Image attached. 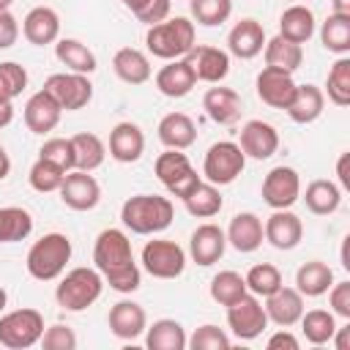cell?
Returning a JSON list of instances; mask_svg holds the SVG:
<instances>
[{"mask_svg":"<svg viewBox=\"0 0 350 350\" xmlns=\"http://www.w3.org/2000/svg\"><path fill=\"white\" fill-rule=\"evenodd\" d=\"M93 262H96V271L104 276V282L115 293H134L142 282L139 265L131 252V241L118 227H107L96 235Z\"/></svg>","mask_w":350,"mask_h":350,"instance_id":"6da1fadb","label":"cell"},{"mask_svg":"<svg viewBox=\"0 0 350 350\" xmlns=\"http://www.w3.org/2000/svg\"><path fill=\"white\" fill-rule=\"evenodd\" d=\"M175 219V208L170 197L161 194H134L120 205V221L126 230L137 235L164 232Z\"/></svg>","mask_w":350,"mask_h":350,"instance_id":"7a4b0ae2","label":"cell"},{"mask_svg":"<svg viewBox=\"0 0 350 350\" xmlns=\"http://www.w3.org/2000/svg\"><path fill=\"white\" fill-rule=\"evenodd\" d=\"M71 238L63 235V232H46L41 235L30 252H27V260H25V268L33 279L38 282H52V279H60L68 260H71Z\"/></svg>","mask_w":350,"mask_h":350,"instance_id":"3957f363","label":"cell"},{"mask_svg":"<svg viewBox=\"0 0 350 350\" xmlns=\"http://www.w3.org/2000/svg\"><path fill=\"white\" fill-rule=\"evenodd\" d=\"M101 290H104V276L96 268L79 265L71 268L66 276H60L55 287V301L66 312H85L101 298Z\"/></svg>","mask_w":350,"mask_h":350,"instance_id":"277c9868","label":"cell"},{"mask_svg":"<svg viewBox=\"0 0 350 350\" xmlns=\"http://www.w3.org/2000/svg\"><path fill=\"white\" fill-rule=\"evenodd\" d=\"M145 46L153 57L161 60L186 57L194 46V22H189L186 16H172L159 25H150L145 33Z\"/></svg>","mask_w":350,"mask_h":350,"instance_id":"5b68a950","label":"cell"},{"mask_svg":"<svg viewBox=\"0 0 350 350\" xmlns=\"http://www.w3.org/2000/svg\"><path fill=\"white\" fill-rule=\"evenodd\" d=\"M44 317L38 309H14L0 317V345L8 350H27L41 342Z\"/></svg>","mask_w":350,"mask_h":350,"instance_id":"8992f818","label":"cell"},{"mask_svg":"<svg viewBox=\"0 0 350 350\" xmlns=\"http://www.w3.org/2000/svg\"><path fill=\"white\" fill-rule=\"evenodd\" d=\"M246 167V156L232 139L213 142L202 159V178L213 186H227L232 183Z\"/></svg>","mask_w":350,"mask_h":350,"instance_id":"52a82bcc","label":"cell"},{"mask_svg":"<svg viewBox=\"0 0 350 350\" xmlns=\"http://www.w3.org/2000/svg\"><path fill=\"white\" fill-rule=\"evenodd\" d=\"M142 268L153 279H178L186 271V252L175 241L153 238L142 246Z\"/></svg>","mask_w":350,"mask_h":350,"instance_id":"ba28073f","label":"cell"},{"mask_svg":"<svg viewBox=\"0 0 350 350\" xmlns=\"http://www.w3.org/2000/svg\"><path fill=\"white\" fill-rule=\"evenodd\" d=\"M227 325H230L232 336L241 339V342L257 339L268 328V314H265L262 301L252 293L241 295L235 304L227 306Z\"/></svg>","mask_w":350,"mask_h":350,"instance_id":"9c48e42d","label":"cell"},{"mask_svg":"<svg viewBox=\"0 0 350 350\" xmlns=\"http://www.w3.org/2000/svg\"><path fill=\"white\" fill-rule=\"evenodd\" d=\"M44 90L60 104V109L74 112L90 104L93 98V82L88 79V74H74V71H60L46 77Z\"/></svg>","mask_w":350,"mask_h":350,"instance_id":"30bf717a","label":"cell"},{"mask_svg":"<svg viewBox=\"0 0 350 350\" xmlns=\"http://www.w3.org/2000/svg\"><path fill=\"white\" fill-rule=\"evenodd\" d=\"M301 200V175L293 167H273L265 178H262V202L273 211L282 208H293Z\"/></svg>","mask_w":350,"mask_h":350,"instance_id":"8fae6325","label":"cell"},{"mask_svg":"<svg viewBox=\"0 0 350 350\" xmlns=\"http://www.w3.org/2000/svg\"><path fill=\"white\" fill-rule=\"evenodd\" d=\"M57 191H60L63 205L71 208V211H93L98 205V200H101L98 180L90 172H85V170L66 172V178H63V183H60Z\"/></svg>","mask_w":350,"mask_h":350,"instance_id":"7c38bea8","label":"cell"},{"mask_svg":"<svg viewBox=\"0 0 350 350\" xmlns=\"http://www.w3.org/2000/svg\"><path fill=\"white\" fill-rule=\"evenodd\" d=\"M186 63L191 66L197 82H208V85H219L227 74H230V52L219 49V46H208V44H194L186 55Z\"/></svg>","mask_w":350,"mask_h":350,"instance_id":"4fadbf2b","label":"cell"},{"mask_svg":"<svg viewBox=\"0 0 350 350\" xmlns=\"http://www.w3.org/2000/svg\"><path fill=\"white\" fill-rule=\"evenodd\" d=\"M262 235L265 241L279 249V252H290L301 243L304 238V221L290 211V208H282V211H273L265 221H262Z\"/></svg>","mask_w":350,"mask_h":350,"instance_id":"5bb4252c","label":"cell"},{"mask_svg":"<svg viewBox=\"0 0 350 350\" xmlns=\"http://www.w3.org/2000/svg\"><path fill=\"white\" fill-rule=\"evenodd\" d=\"M257 96L262 104H268L271 109H287V104L293 101L295 96V79L290 71H282V68H271L265 66L260 74H257Z\"/></svg>","mask_w":350,"mask_h":350,"instance_id":"9a60e30c","label":"cell"},{"mask_svg":"<svg viewBox=\"0 0 350 350\" xmlns=\"http://www.w3.org/2000/svg\"><path fill=\"white\" fill-rule=\"evenodd\" d=\"M224 249H227V235H224V230H221L219 224H213V221L200 224V227L191 232V238H189V254H191V260H194L197 265H202V268L219 262V260L224 257Z\"/></svg>","mask_w":350,"mask_h":350,"instance_id":"2e32d148","label":"cell"},{"mask_svg":"<svg viewBox=\"0 0 350 350\" xmlns=\"http://www.w3.org/2000/svg\"><path fill=\"white\" fill-rule=\"evenodd\" d=\"M238 148L249 159H271L279 150V131L265 120H246L238 137Z\"/></svg>","mask_w":350,"mask_h":350,"instance_id":"e0dca14e","label":"cell"},{"mask_svg":"<svg viewBox=\"0 0 350 350\" xmlns=\"http://www.w3.org/2000/svg\"><path fill=\"white\" fill-rule=\"evenodd\" d=\"M145 153V134L137 123L120 120L109 131V156L120 164H134Z\"/></svg>","mask_w":350,"mask_h":350,"instance_id":"ac0fdd59","label":"cell"},{"mask_svg":"<svg viewBox=\"0 0 350 350\" xmlns=\"http://www.w3.org/2000/svg\"><path fill=\"white\" fill-rule=\"evenodd\" d=\"M224 235H227V243L235 252H241V254L257 252L262 246V241H265V235H262V219L257 213H252V211H241V213H235L230 219V227L224 230Z\"/></svg>","mask_w":350,"mask_h":350,"instance_id":"d6986e66","label":"cell"},{"mask_svg":"<svg viewBox=\"0 0 350 350\" xmlns=\"http://www.w3.org/2000/svg\"><path fill=\"white\" fill-rule=\"evenodd\" d=\"M107 323H109V331H112L118 339L129 342V339H137V336L145 334V328H148V314H145V309H142L137 301L123 298V301L112 304V309H109V314H107Z\"/></svg>","mask_w":350,"mask_h":350,"instance_id":"ffe728a7","label":"cell"},{"mask_svg":"<svg viewBox=\"0 0 350 350\" xmlns=\"http://www.w3.org/2000/svg\"><path fill=\"white\" fill-rule=\"evenodd\" d=\"M22 36L33 46H46L60 38V16L49 5H36L22 19Z\"/></svg>","mask_w":350,"mask_h":350,"instance_id":"44dd1931","label":"cell"},{"mask_svg":"<svg viewBox=\"0 0 350 350\" xmlns=\"http://www.w3.org/2000/svg\"><path fill=\"white\" fill-rule=\"evenodd\" d=\"M265 46V30L257 19L246 16L241 22L232 25V30L227 33V52L232 57H241V60H252L262 52Z\"/></svg>","mask_w":350,"mask_h":350,"instance_id":"7402d4cb","label":"cell"},{"mask_svg":"<svg viewBox=\"0 0 350 350\" xmlns=\"http://www.w3.org/2000/svg\"><path fill=\"white\" fill-rule=\"evenodd\" d=\"M265 314H268V323H273L279 328H290L304 314V295L295 287L282 284L276 293H271L265 298Z\"/></svg>","mask_w":350,"mask_h":350,"instance_id":"603a6c76","label":"cell"},{"mask_svg":"<svg viewBox=\"0 0 350 350\" xmlns=\"http://www.w3.org/2000/svg\"><path fill=\"white\" fill-rule=\"evenodd\" d=\"M194 85H197V77H194L191 66L186 63V57L167 60V66H161L156 71V88L167 98H183L194 90Z\"/></svg>","mask_w":350,"mask_h":350,"instance_id":"cb8c5ba5","label":"cell"},{"mask_svg":"<svg viewBox=\"0 0 350 350\" xmlns=\"http://www.w3.org/2000/svg\"><path fill=\"white\" fill-rule=\"evenodd\" d=\"M202 109L213 123L232 126L241 120L243 101L232 88H208V93L202 96Z\"/></svg>","mask_w":350,"mask_h":350,"instance_id":"d4e9b609","label":"cell"},{"mask_svg":"<svg viewBox=\"0 0 350 350\" xmlns=\"http://www.w3.org/2000/svg\"><path fill=\"white\" fill-rule=\"evenodd\" d=\"M60 104L41 88L38 93H33L25 104V126L33 131V134H49L57 123H60Z\"/></svg>","mask_w":350,"mask_h":350,"instance_id":"484cf974","label":"cell"},{"mask_svg":"<svg viewBox=\"0 0 350 350\" xmlns=\"http://www.w3.org/2000/svg\"><path fill=\"white\" fill-rule=\"evenodd\" d=\"M323 109H325V93L317 85L306 82V85H295V96H293V101L287 104L284 112L290 115L293 123L309 126L323 115Z\"/></svg>","mask_w":350,"mask_h":350,"instance_id":"4316f807","label":"cell"},{"mask_svg":"<svg viewBox=\"0 0 350 350\" xmlns=\"http://www.w3.org/2000/svg\"><path fill=\"white\" fill-rule=\"evenodd\" d=\"M159 139L164 148H175V150H186L197 142V126L186 112H167L159 120Z\"/></svg>","mask_w":350,"mask_h":350,"instance_id":"83f0119b","label":"cell"},{"mask_svg":"<svg viewBox=\"0 0 350 350\" xmlns=\"http://www.w3.org/2000/svg\"><path fill=\"white\" fill-rule=\"evenodd\" d=\"M279 36L293 44H306L314 36V14L304 3H293L279 16Z\"/></svg>","mask_w":350,"mask_h":350,"instance_id":"f1b7e54d","label":"cell"},{"mask_svg":"<svg viewBox=\"0 0 350 350\" xmlns=\"http://www.w3.org/2000/svg\"><path fill=\"white\" fill-rule=\"evenodd\" d=\"M334 284V271L323 260H309L295 271V290L304 298H320Z\"/></svg>","mask_w":350,"mask_h":350,"instance_id":"f546056e","label":"cell"},{"mask_svg":"<svg viewBox=\"0 0 350 350\" xmlns=\"http://www.w3.org/2000/svg\"><path fill=\"white\" fill-rule=\"evenodd\" d=\"M112 71L126 85H145L150 79V60L145 52H139L134 46H123L112 57Z\"/></svg>","mask_w":350,"mask_h":350,"instance_id":"4dcf8cb0","label":"cell"},{"mask_svg":"<svg viewBox=\"0 0 350 350\" xmlns=\"http://www.w3.org/2000/svg\"><path fill=\"white\" fill-rule=\"evenodd\" d=\"M55 57L74 74H93L98 68V60L93 55V49H88V44L77 41V38H57L55 41Z\"/></svg>","mask_w":350,"mask_h":350,"instance_id":"1f68e13d","label":"cell"},{"mask_svg":"<svg viewBox=\"0 0 350 350\" xmlns=\"http://www.w3.org/2000/svg\"><path fill=\"white\" fill-rule=\"evenodd\" d=\"M186 331L178 320L161 317L145 328V347L148 350H186Z\"/></svg>","mask_w":350,"mask_h":350,"instance_id":"d6a6232c","label":"cell"},{"mask_svg":"<svg viewBox=\"0 0 350 350\" xmlns=\"http://www.w3.org/2000/svg\"><path fill=\"white\" fill-rule=\"evenodd\" d=\"M304 202H306V208H309L314 216H331V213H336V208L342 205V189H339L334 180L317 178V180H312V183L306 186Z\"/></svg>","mask_w":350,"mask_h":350,"instance_id":"836d02e7","label":"cell"},{"mask_svg":"<svg viewBox=\"0 0 350 350\" xmlns=\"http://www.w3.org/2000/svg\"><path fill=\"white\" fill-rule=\"evenodd\" d=\"M265 66L271 68H282V71H298L301 63H304V49L301 44H293L282 36H273V38H265Z\"/></svg>","mask_w":350,"mask_h":350,"instance_id":"e575fe53","label":"cell"},{"mask_svg":"<svg viewBox=\"0 0 350 350\" xmlns=\"http://www.w3.org/2000/svg\"><path fill=\"white\" fill-rule=\"evenodd\" d=\"M71 148H74V170H85L93 172L104 164L107 156V145L101 142V137L90 134V131H79L71 137Z\"/></svg>","mask_w":350,"mask_h":350,"instance_id":"d590c367","label":"cell"},{"mask_svg":"<svg viewBox=\"0 0 350 350\" xmlns=\"http://www.w3.org/2000/svg\"><path fill=\"white\" fill-rule=\"evenodd\" d=\"M301 334L309 345H328L336 331V314L331 309H309L301 314Z\"/></svg>","mask_w":350,"mask_h":350,"instance_id":"8d00e7d4","label":"cell"},{"mask_svg":"<svg viewBox=\"0 0 350 350\" xmlns=\"http://www.w3.org/2000/svg\"><path fill=\"white\" fill-rule=\"evenodd\" d=\"M30 232H33V216H30V211H25L19 205L0 208V243L25 241Z\"/></svg>","mask_w":350,"mask_h":350,"instance_id":"74e56055","label":"cell"},{"mask_svg":"<svg viewBox=\"0 0 350 350\" xmlns=\"http://www.w3.org/2000/svg\"><path fill=\"white\" fill-rule=\"evenodd\" d=\"M183 205H186V211L194 216V219H211V216H216L219 211H221V205H224V197H221V191H219V186H213V183H200L186 200H183Z\"/></svg>","mask_w":350,"mask_h":350,"instance_id":"f35d334b","label":"cell"},{"mask_svg":"<svg viewBox=\"0 0 350 350\" xmlns=\"http://www.w3.org/2000/svg\"><path fill=\"white\" fill-rule=\"evenodd\" d=\"M194 167H191V161H189V156L186 153H180V150H175V148H167L164 153H159L156 156V161H153V172H156V178L164 183V189H170L172 183H178L183 175H189Z\"/></svg>","mask_w":350,"mask_h":350,"instance_id":"ab89813d","label":"cell"},{"mask_svg":"<svg viewBox=\"0 0 350 350\" xmlns=\"http://www.w3.org/2000/svg\"><path fill=\"white\" fill-rule=\"evenodd\" d=\"M320 41H323V46L328 52L347 55L350 52V16L328 14L323 27H320Z\"/></svg>","mask_w":350,"mask_h":350,"instance_id":"60d3db41","label":"cell"},{"mask_svg":"<svg viewBox=\"0 0 350 350\" xmlns=\"http://www.w3.org/2000/svg\"><path fill=\"white\" fill-rule=\"evenodd\" d=\"M243 282H246V290H249L252 295H257V298H268L271 293H276V290L284 284V282H282V271H279L276 265H271V262H257V265H252V268L246 271Z\"/></svg>","mask_w":350,"mask_h":350,"instance_id":"b9f144b4","label":"cell"},{"mask_svg":"<svg viewBox=\"0 0 350 350\" xmlns=\"http://www.w3.org/2000/svg\"><path fill=\"white\" fill-rule=\"evenodd\" d=\"M325 93H328L331 104H336V107L350 104V57L347 55H339L336 63L328 68Z\"/></svg>","mask_w":350,"mask_h":350,"instance_id":"7bdbcfd3","label":"cell"},{"mask_svg":"<svg viewBox=\"0 0 350 350\" xmlns=\"http://www.w3.org/2000/svg\"><path fill=\"white\" fill-rule=\"evenodd\" d=\"M246 282L238 271H219L213 279H211V298L219 304V306H230L235 304L241 295H246Z\"/></svg>","mask_w":350,"mask_h":350,"instance_id":"ee69618b","label":"cell"},{"mask_svg":"<svg viewBox=\"0 0 350 350\" xmlns=\"http://www.w3.org/2000/svg\"><path fill=\"white\" fill-rule=\"evenodd\" d=\"M63 178H66V170L63 167H57L55 161H49V159H36V164L30 167V172H27V180H30V186L36 189V191H41V194H49V191H57L60 189V183H63Z\"/></svg>","mask_w":350,"mask_h":350,"instance_id":"f6af8a7d","label":"cell"},{"mask_svg":"<svg viewBox=\"0 0 350 350\" xmlns=\"http://www.w3.org/2000/svg\"><path fill=\"white\" fill-rule=\"evenodd\" d=\"M232 14V0H191V16L202 27H216Z\"/></svg>","mask_w":350,"mask_h":350,"instance_id":"bcb514c9","label":"cell"},{"mask_svg":"<svg viewBox=\"0 0 350 350\" xmlns=\"http://www.w3.org/2000/svg\"><path fill=\"white\" fill-rule=\"evenodd\" d=\"M186 347H191V350H230V336L219 325L205 323L186 339Z\"/></svg>","mask_w":350,"mask_h":350,"instance_id":"7dc6e473","label":"cell"},{"mask_svg":"<svg viewBox=\"0 0 350 350\" xmlns=\"http://www.w3.org/2000/svg\"><path fill=\"white\" fill-rule=\"evenodd\" d=\"M25 88H27V71H25V66H19L14 60L0 63V98H11L14 101Z\"/></svg>","mask_w":350,"mask_h":350,"instance_id":"c3c4849f","label":"cell"},{"mask_svg":"<svg viewBox=\"0 0 350 350\" xmlns=\"http://www.w3.org/2000/svg\"><path fill=\"white\" fill-rule=\"evenodd\" d=\"M38 156L55 161V164L63 167L66 172L74 170V148H71V137H68V139H66V137H49V139L41 145Z\"/></svg>","mask_w":350,"mask_h":350,"instance_id":"681fc988","label":"cell"},{"mask_svg":"<svg viewBox=\"0 0 350 350\" xmlns=\"http://www.w3.org/2000/svg\"><path fill=\"white\" fill-rule=\"evenodd\" d=\"M38 345H41L44 350H74V347H77V334H74L68 325L55 323V325L44 328Z\"/></svg>","mask_w":350,"mask_h":350,"instance_id":"f907efd6","label":"cell"},{"mask_svg":"<svg viewBox=\"0 0 350 350\" xmlns=\"http://www.w3.org/2000/svg\"><path fill=\"white\" fill-rule=\"evenodd\" d=\"M328 304L336 317L350 320V282H334L328 287Z\"/></svg>","mask_w":350,"mask_h":350,"instance_id":"816d5d0a","label":"cell"},{"mask_svg":"<svg viewBox=\"0 0 350 350\" xmlns=\"http://www.w3.org/2000/svg\"><path fill=\"white\" fill-rule=\"evenodd\" d=\"M170 8H172V0H148L134 16L142 22V25H159V22H164L167 16H170Z\"/></svg>","mask_w":350,"mask_h":350,"instance_id":"f5cc1de1","label":"cell"},{"mask_svg":"<svg viewBox=\"0 0 350 350\" xmlns=\"http://www.w3.org/2000/svg\"><path fill=\"white\" fill-rule=\"evenodd\" d=\"M16 38H19V22L5 8V11H0V49H11L16 44Z\"/></svg>","mask_w":350,"mask_h":350,"instance_id":"db71d44e","label":"cell"},{"mask_svg":"<svg viewBox=\"0 0 350 350\" xmlns=\"http://www.w3.org/2000/svg\"><path fill=\"white\" fill-rule=\"evenodd\" d=\"M200 183H202V178L197 175V170H191V172H189V175H183L178 183H172L167 191H170L172 197H178V200H186V197H189Z\"/></svg>","mask_w":350,"mask_h":350,"instance_id":"11a10c76","label":"cell"},{"mask_svg":"<svg viewBox=\"0 0 350 350\" xmlns=\"http://www.w3.org/2000/svg\"><path fill=\"white\" fill-rule=\"evenodd\" d=\"M265 347H268V350H298V347H301V342H298V336H293L287 328H279L276 334H271V336H268Z\"/></svg>","mask_w":350,"mask_h":350,"instance_id":"9f6ffc18","label":"cell"},{"mask_svg":"<svg viewBox=\"0 0 350 350\" xmlns=\"http://www.w3.org/2000/svg\"><path fill=\"white\" fill-rule=\"evenodd\" d=\"M331 342H334V347L336 350H350V323L347 325H336V331H334V336H331Z\"/></svg>","mask_w":350,"mask_h":350,"instance_id":"6f0895ef","label":"cell"},{"mask_svg":"<svg viewBox=\"0 0 350 350\" xmlns=\"http://www.w3.org/2000/svg\"><path fill=\"white\" fill-rule=\"evenodd\" d=\"M347 161H350V153H342V156H339V161H336V178H339V186H342V189H350Z\"/></svg>","mask_w":350,"mask_h":350,"instance_id":"680465c9","label":"cell"},{"mask_svg":"<svg viewBox=\"0 0 350 350\" xmlns=\"http://www.w3.org/2000/svg\"><path fill=\"white\" fill-rule=\"evenodd\" d=\"M11 120H14V104L11 98H0V129L11 126Z\"/></svg>","mask_w":350,"mask_h":350,"instance_id":"91938a15","label":"cell"},{"mask_svg":"<svg viewBox=\"0 0 350 350\" xmlns=\"http://www.w3.org/2000/svg\"><path fill=\"white\" fill-rule=\"evenodd\" d=\"M331 14L350 16V0H331Z\"/></svg>","mask_w":350,"mask_h":350,"instance_id":"94428289","label":"cell"},{"mask_svg":"<svg viewBox=\"0 0 350 350\" xmlns=\"http://www.w3.org/2000/svg\"><path fill=\"white\" fill-rule=\"evenodd\" d=\"M8 172H11V159H8L5 148H3V150H0V180H5Z\"/></svg>","mask_w":350,"mask_h":350,"instance_id":"6125c7cd","label":"cell"},{"mask_svg":"<svg viewBox=\"0 0 350 350\" xmlns=\"http://www.w3.org/2000/svg\"><path fill=\"white\" fill-rule=\"evenodd\" d=\"M120 3H123V5H126L131 14H137V11H139V8H142L148 0H120Z\"/></svg>","mask_w":350,"mask_h":350,"instance_id":"be15d7a7","label":"cell"},{"mask_svg":"<svg viewBox=\"0 0 350 350\" xmlns=\"http://www.w3.org/2000/svg\"><path fill=\"white\" fill-rule=\"evenodd\" d=\"M5 304H8V293H5L3 287H0V312L5 309Z\"/></svg>","mask_w":350,"mask_h":350,"instance_id":"e7e4bbea","label":"cell"},{"mask_svg":"<svg viewBox=\"0 0 350 350\" xmlns=\"http://www.w3.org/2000/svg\"><path fill=\"white\" fill-rule=\"evenodd\" d=\"M11 3H14V0H0V11H5V8H11Z\"/></svg>","mask_w":350,"mask_h":350,"instance_id":"03108f58","label":"cell"},{"mask_svg":"<svg viewBox=\"0 0 350 350\" xmlns=\"http://www.w3.org/2000/svg\"><path fill=\"white\" fill-rule=\"evenodd\" d=\"M0 150H3V145H0Z\"/></svg>","mask_w":350,"mask_h":350,"instance_id":"003e7915","label":"cell"}]
</instances>
